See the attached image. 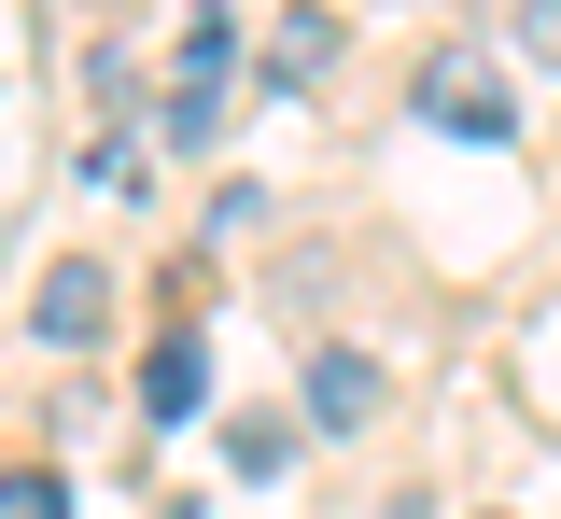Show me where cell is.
I'll return each mask as SVG.
<instances>
[{"mask_svg":"<svg viewBox=\"0 0 561 519\" xmlns=\"http://www.w3.org/2000/svg\"><path fill=\"white\" fill-rule=\"evenodd\" d=\"M519 57H534V71H561V0H519Z\"/></svg>","mask_w":561,"mask_h":519,"instance_id":"cell-9","label":"cell"},{"mask_svg":"<svg viewBox=\"0 0 561 519\" xmlns=\"http://www.w3.org/2000/svg\"><path fill=\"white\" fill-rule=\"evenodd\" d=\"M323 57H337V14H280L267 28V84H309Z\"/></svg>","mask_w":561,"mask_h":519,"instance_id":"cell-6","label":"cell"},{"mask_svg":"<svg viewBox=\"0 0 561 519\" xmlns=\"http://www.w3.org/2000/svg\"><path fill=\"white\" fill-rule=\"evenodd\" d=\"M421 127H449V141H505L519 113H505V84H491L478 57H435V71H421Z\"/></svg>","mask_w":561,"mask_h":519,"instance_id":"cell-2","label":"cell"},{"mask_svg":"<svg viewBox=\"0 0 561 519\" xmlns=\"http://www.w3.org/2000/svg\"><path fill=\"white\" fill-rule=\"evenodd\" d=\"M379 351H309V436H365L379 422Z\"/></svg>","mask_w":561,"mask_h":519,"instance_id":"cell-3","label":"cell"},{"mask_svg":"<svg viewBox=\"0 0 561 519\" xmlns=\"http://www.w3.org/2000/svg\"><path fill=\"white\" fill-rule=\"evenodd\" d=\"M225 127V14L197 0V28H183V84H169V141H210Z\"/></svg>","mask_w":561,"mask_h":519,"instance_id":"cell-4","label":"cell"},{"mask_svg":"<svg viewBox=\"0 0 561 519\" xmlns=\"http://www.w3.org/2000/svg\"><path fill=\"white\" fill-rule=\"evenodd\" d=\"M0 519H70V477H43V463H14V477H0Z\"/></svg>","mask_w":561,"mask_h":519,"instance_id":"cell-7","label":"cell"},{"mask_svg":"<svg viewBox=\"0 0 561 519\" xmlns=\"http://www.w3.org/2000/svg\"><path fill=\"white\" fill-rule=\"evenodd\" d=\"M379 519H435V492H393V506H379Z\"/></svg>","mask_w":561,"mask_h":519,"instance_id":"cell-10","label":"cell"},{"mask_svg":"<svg viewBox=\"0 0 561 519\" xmlns=\"http://www.w3.org/2000/svg\"><path fill=\"white\" fill-rule=\"evenodd\" d=\"M99 323H113V267H99V253H57V267L28 281V337H43V351H99Z\"/></svg>","mask_w":561,"mask_h":519,"instance_id":"cell-1","label":"cell"},{"mask_svg":"<svg viewBox=\"0 0 561 519\" xmlns=\"http://www.w3.org/2000/svg\"><path fill=\"white\" fill-rule=\"evenodd\" d=\"M225 463H239V477H280V463H295V422H239Z\"/></svg>","mask_w":561,"mask_h":519,"instance_id":"cell-8","label":"cell"},{"mask_svg":"<svg viewBox=\"0 0 561 519\" xmlns=\"http://www.w3.org/2000/svg\"><path fill=\"white\" fill-rule=\"evenodd\" d=\"M197 393H210V337H197V323H169L154 366H140V407H154V422H197Z\"/></svg>","mask_w":561,"mask_h":519,"instance_id":"cell-5","label":"cell"},{"mask_svg":"<svg viewBox=\"0 0 561 519\" xmlns=\"http://www.w3.org/2000/svg\"><path fill=\"white\" fill-rule=\"evenodd\" d=\"M491 519H505V506H491Z\"/></svg>","mask_w":561,"mask_h":519,"instance_id":"cell-11","label":"cell"}]
</instances>
